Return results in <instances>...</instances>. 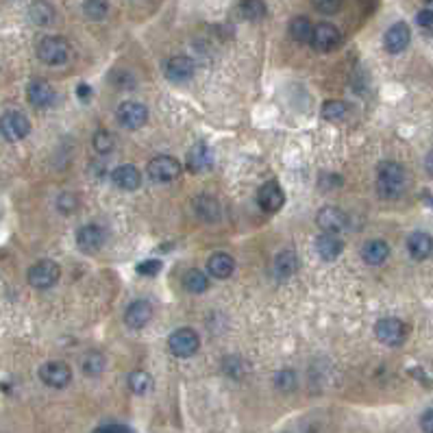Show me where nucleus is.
Listing matches in <instances>:
<instances>
[{
  "label": "nucleus",
  "instance_id": "f257e3e1",
  "mask_svg": "<svg viewBox=\"0 0 433 433\" xmlns=\"http://www.w3.org/2000/svg\"><path fill=\"white\" fill-rule=\"evenodd\" d=\"M407 170L396 162H381L377 168V194L383 200L401 198L407 190Z\"/></svg>",
  "mask_w": 433,
  "mask_h": 433
},
{
  "label": "nucleus",
  "instance_id": "f03ea898",
  "mask_svg": "<svg viewBox=\"0 0 433 433\" xmlns=\"http://www.w3.org/2000/svg\"><path fill=\"white\" fill-rule=\"evenodd\" d=\"M37 57L46 65H63L70 59V46L63 37L49 35L37 44Z\"/></svg>",
  "mask_w": 433,
  "mask_h": 433
},
{
  "label": "nucleus",
  "instance_id": "7ed1b4c3",
  "mask_svg": "<svg viewBox=\"0 0 433 433\" xmlns=\"http://www.w3.org/2000/svg\"><path fill=\"white\" fill-rule=\"evenodd\" d=\"M200 349V337L194 329L190 327H183V329H176L170 333L168 337V351L179 357V359H186V357H192L196 355Z\"/></svg>",
  "mask_w": 433,
  "mask_h": 433
},
{
  "label": "nucleus",
  "instance_id": "20e7f679",
  "mask_svg": "<svg viewBox=\"0 0 433 433\" xmlns=\"http://www.w3.org/2000/svg\"><path fill=\"white\" fill-rule=\"evenodd\" d=\"M59 277H61V268L53 259H41V261L33 264L29 268V272H27V281L35 290H49V287H53L59 281Z\"/></svg>",
  "mask_w": 433,
  "mask_h": 433
},
{
  "label": "nucleus",
  "instance_id": "39448f33",
  "mask_svg": "<svg viewBox=\"0 0 433 433\" xmlns=\"http://www.w3.org/2000/svg\"><path fill=\"white\" fill-rule=\"evenodd\" d=\"M148 176L157 183H170V181L179 179L181 172H183V166H181L179 159L170 157V155H157L155 159L148 162Z\"/></svg>",
  "mask_w": 433,
  "mask_h": 433
},
{
  "label": "nucleus",
  "instance_id": "423d86ee",
  "mask_svg": "<svg viewBox=\"0 0 433 433\" xmlns=\"http://www.w3.org/2000/svg\"><path fill=\"white\" fill-rule=\"evenodd\" d=\"M407 333H409L407 325L399 321V318H381L375 325V335L385 347H401L407 340Z\"/></svg>",
  "mask_w": 433,
  "mask_h": 433
},
{
  "label": "nucleus",
  "instance_id": "0eeeda50",
  "mask_svg": "<svg viewBox=\"0 0 433 433\" xmlns=\"http://www.w3.org/2000/svg\"><path fill=\"white\" fill-rule=\"evenodd\" d=\"M31 131V122L25 113L20 111H7L3 118H0V133L7 142H20L25 140Z\"/></svg>",
  "mask_w": 433,
  "mask_h": 433
},
{
  "label": "nucleus",
  "instance_id": "6e6552de",
  "mask_svg": "<svg viewBox=\"0 0 433 433\" xmlns=\"http://www.w3.org/2000/svg\"><path fill=\"white\" fill-rule=\"evenodd\" d=\"M342 41V33L337 27H333L331 22H321V25H316L314 31H311V49L318 51V53H331L340 46Z\"/></svg>",
  "mask_w": 433,
  "mask_h": 433
},
{
  "label": "nucleus",
  "instance_id": "1a4fd4ad",
  "mask_svg": "<svg viewBox=\"0 0 433 433\" xmlns=\"http://www.w3.org/2000/svg\"><path fill=\"white\" fill-rule=\"evenodd\" d=\"M39 379L41 383H46L49 387H55V390H61V387L70 385L72 381V368L67 366L65 361H46L39 368Z\"/></svg>",
  "mask_w": 433,
  "mask_h": 433
},
{
  "label": "nucleus",
  "instance_id": "9d476101",
  "mask_svg": "<svg viewBox=\"0 0 433 433\" xmlns=\"http://www.w3.org/2000/svg\"><path fill=\"white\" fill-rule=\"evenodd\" d=\"M194 72H196V65L186 55H174L164 65V75L172 83H186L194 77Z\"/></svg>",
  "mask_w": 433,
  "mask_h": 433
},
{
  "label": "nucleus",
  "instance_id": "9b49d317",
  "mask_svg": "<svg viewBox=\"0 0 433 433\" xmlns=\"http://www.w3.org/2000/svg\"><path fill=\"white\" fill-rule=\"evenodd\" d=\"M116 118L124 129H142L148 120V109L142 103H122L116 111Z\"/></svg>",
  "mask_w": 433,
  "mask_h": 433
},
{
  "label": "nucleus",
  "instance_id": "f8f14e48",
  "mask_svg": "<svg viewBox=\"0 0 433 433\" xmlns=\"http://www.w3.org/2000/svg\"><path fill=\"white\" fill-rule=\"evenodd\" d=\"M409 41H412V31H409L405 22H396V25H392L383 35V46L390 55L403 53L409 46Z\"/></svg>",
  "mask_w": 433,
  "mask_h": 433
},
{
  "label": "nucleus",
  "instance_id": "ddd939ff",
  "mask_svg": "<svg viewBox=\"0 0 433 433\" xmlns=\"http://www.w3.org/2000/svg\"><path fill=\"white\" fill-rule=\"evenodd\" d=\"M257 202L259 207L268 214H275L279 212L283 205H285V194L281 190V186L277 183V181H268V183H264L257 192Z\"/></svg>",
  "mask_w": 433,
  "mask_h": 433
},
{
  "label": "nucleus",
  "instance_id": "4468645a",
  "mask_svg": "<svg viewBox=\"0 0 433 433\" xmlns=\"http://www.w3.org/2000/svg\"><path fill=\"white\" fill-rule=\"evenodd\" d=\"M316 224H318V229H323V233L337 235L340 231L347 229L349 218H347L344 212L337 209V207H323L316 216Z\"/></svg>",
  "mask_w": 433,
  "mask_h": 433
},
{
  "label": "nucleus",
  "instance_id": "2eb2a0df",
  "mask_svg": "<svg viewBox=\"0 0 433 433\" xmlns=\"http://www.w3.org/2000/svg\"><path fill=\"white\" fill-rule=\"evenodd\" d=\"M107 240V233L98 224H85L77 231V244L83 253H98Z\"/></svg>",
  "mask_w": 433,
  "mask_h": 433
},
{
  "label": "nucleus",
  "instance_id": "dca6fc26",
  "mask_svg": "<svg viewBox=\"0 0 433 433\" xmlns=\"http://www.w3.org/2000/svg\"><path fill=\"white\" fill-rule=\"evenodd\" d=\"M27 98L33 107L37 109H49L55 105V89L51 83L46 81H31L29 87H27Z\"/></svg>",
  "mask_w": 433,
  "mask_h": 433
},
{
  "label": "nucleus",
  "instance_id": "f3484780",
  "mask_svg": "<svg viewBox=\"0 0 433 433\" xmlns=\"http://www.w3.org/2000/svg\"><path fill=\"white\" fill-rule=\"evenodd\" d=\"M153 318V307L148 301H133L124 311V323L129 329H144Z\"/></svg>",
  "mask_w": 433,
  "mask_h": 433
},
{
  "label": "nucleus",
  "instance_id": "a211bd4d",
  "mask_svg": "<svg viewBox=\"0 0 433 433\" xmlns=\"http://www.w3.org/2000/svg\"><path fill=\"white\" fill-rule=\"evenodd\" d=\"M296 270H299V257H296L294 250H281L272 259V277L277 281H287Z\"/></svg>",
  "mask_w": 433,
  "mask_h": 433
},
{
  "label": "nucleus",
  "instance_id": "6ab92c4d",
  "mask_svg": "<svg viewBox=\"0 0 433 433\" xmlns=\"http://www.w3.org/2000/svg\"><path fill=\"white\" fill-rule=\"evenodd\" d=\"M407 253L412 259L422 261L433 253V238L425 231H414L407 238Z\"/></svg>",
  "mask_w": 433,
  "mask_h": 433
},
{
  "label": "nucleus",
  "instance_id": "aec40b11",
  "mask_svg": "<svg viewBox=\"0 0 433 433\" xmlns=\"http://www.w3.org/2000/svg\"><path fill=\"white\" fill-rule=\"evenodd\" d=\"M214 166V153L205 142H196L188 153V168L192 172H205Z\"/></svg>",
  "mask_w": 433,
  "mask_h": 433
},
{
  "label": "nucleus",
  "instance_id": "412c9836",
  "mask_svg": "<svg viewBox=\"0 0 433 433\" xmlns=\"http://www.w3.org/2000/svg\"><path fill=\"white\" fill-rule=\"evenodd\" d=\"M111 179H113V183H116V186H118L120 190H124V192H133V190H138V188L142 186V174H140V170L135 168V166H129V164H124V166H120V168L113 170Z\"/></svg>",
  "mask_w": 433,
  "mask_h": 433
},
{
  "label": "nucleus",
  "instance_id": "4be33fe9",
  "mask_svg": "<svg viewBox=\"0 0 433 433\" xmlns=\"http://www.w3.org/2000/svg\"><path fill=\"white\" fill-rule=\"evenodd\" d=\"M235 270V259L229 255V253H214L209 259H207V272L214 277V279H229Z\"/></svg>",
  "mask_w": 433,
  "mask_h": 433
},
{
  "label": "nucleus",
  "instance_id": "5701e85b",
  "mask_svg": "<svg viewBox=\"0 0 433 433\" xmlns=\"http://www.w3.org/2000/svg\"><path fill=\"white\" fill-rule=\"evenodd\" d=\"M316 250H318V255H321V259L335 261L342 255V250H344V244H342V240L333 233H321L316 240Z\"/></svg>",
  "mask_w": 433,
  "mask_h": 433
},
{
  "label": "nucleus",
  "instance_id": "b1692460",
  "mask_svg": "<svg viewBox=\"0 0 433 433\" xmlns=\"http://www.w3.org/2000/svg\"><path fill=\"white\" fill-rule=\"evenodd\" d=\"M387 257H390V246L385 240H368L361 246V259L368 266H381Z\"/></svg>",
  "mask_w": 433,
  "mask_h": 433
},
{
  "label": "nucleus",
  "instance_id": "393cba45",
  "mask_svg": "<svg viewBox=\"0 0 433 433\" xmlns=\"http://www.w3.org/2000/svg\"><path fill=\"white\" fill-rule=\"evenodd\" d=\"M194 212L198 218H202L205 222H216L220 220L222 212H220V202L209 196V194H198L194 198Z\"/></svg>",
  "mask_w": 433,
  "mask_h": 433
},
{
  "label": "nucleus",
  "instance_id": "a878e982",
  "mask_svg": "<svg viewBox=\"0 0 433 433\" xmlns=\"http://www.w3.org/2000/svg\"><path fill=\"white\" fill-rule=\"evenodd\" d=\"M105 366H107V359H105V355L98 353V351H89V353H85L83 359H81V370H83V375L92 377V379H94V377H101L103 370H105Z\"/></svg>",
  "mask_w": 433,
  "mask_h": 433
},
{
  "label": "nucleus",
  "instance_id": "bb28decb",
  "mask_svg": "<svg viewBox=\"0 0 433 433\" xmlns=\"http://www.w3.org/2000/svg\"><path fill=\"white\" fill-rule=\"evenodd\" d=\"M29 18L37 27H49L55 22V9L49 3H44V0H37V3H33L29 9Z\"/></svg>",
  "mask_w": 433,
  "mask_h": 433
},
{
  "label": "nucleus",
  "instance_id": "cd10ccee",
  "mask_svg": "<svg viewBox=\"0 0 433 433\" xmlns=\"http://www.w3.org/2000/svg\"><path fill=\"white\" fill-rule=\"evenodd\" d=\"M183 287L192 294H202V292H207V287H209V279L202 270L192 268L183 275Z\"/></svg>",
  "mask_w": 433,
  "mask_h": 433
},
{
  "label": "nucleus",
  "instance_id": "c85d7f7f",
  "mask_svg": "<svg viewBox=\"0 0 433 433\" xmlns=\"http://www.w3.org/2000/svg\"><path fill=\"white\" fill-rule=\"evenodd\" d=\"M311 22L305 18V15H296L292 22H290V35L294 41H299V44H307L311 39Z\"/></svg>",
  "mask_w": 433,
  "mask_h": 433
},
{
  "label": "nucleus",
  "instance_id": "c756f323",
  "mask_svg": "<svg viewBox=\"0 0 433 433\" xmlns=\"http://www.w3.org/2000/svg\"><path fill=\"white\" fill-rule=\"evenodd\" d=\"M266 3L264 0H242L238 5V13L242 20H261L266 15Z\"/></svg>",
  "mask_w": 433,
  "mask_h": 433
},
{
  "label": "nucleus",
  "instance_id": "7c9ffc66",
  "mask_svg": "<svg viewBox=\"0 0 433 433\" xmlns=\"http://www.w3.org/2000/svg\"><path fill=\"white\" fill-rule=\"evenodd\" d=\"M323 118L329 120V122H340V120H344L349 116V105L347 103H342V101H327L323 105Z\"/></svg>",
  "mask_w": 433,
  "mask_h": 433
},
{
  "label": "nucleus",
  "instance_id": "2f4dec72",
  "mask_svg": "<svg viewBox=\"0 0 433 433\" xmlns=\"http://www.w3.org/2000/svg\"><path fill=\"white\" fill-rule=\"evenodd\" d=\"M129 387L133 394H146L153 390V377L144 370H135L129 375Z\"/></svg>",
  "mask_w": 433,
  "mask_h": 433
},
{
  "label": "nucleus",
  "instance_id": "473e14b6",
  "mask_svg": "<svg viewBox=\"0 0 433 433\" xmlns=\"http://www.w3.org/2000/svg\"><path fill=\"white\" fill-rule=\"evenodd\" d=\"M83 13L89 18V20H105L107 13H109V3L107 0H85L83 3Z\"/></svg>",
  "mask_w": 433,
  "mask_h": 433
},
{
  "label": "nucleus",
  "instance_id": "72a5a7b5",
  "mask_svg": "<svg viewBox=\"0 0 433 433\" xmlns=\"http://www.w3.org/2000/svg\"><path fill=\"white\" fill-rule=\"evenodd\" d=\"M92 142H94V150H96L98 155H109V153L113 150V146H116V140H113V135H111L109 131H105V129H98V131L94 133Z\"/></svg>",
  "mask_w": 433,
  "mask_h": 433
},
{
  "label": "nucleus",
  "instance_id": "f704fd0d",
  "mask_svg": "<svg viewBox=\"0 0 433 433\" xmlns=\"http://www.w3.org/2000/svg\"><path fill=\"white\" fill-rule=\"evenodd\" d=\"M275 385L279 387L281 392H294L296 385H299V377H296L294 370L290 368H283L275 375Z\"/></svg>",
  "mask_w": 433,
  "mask_h": 433
},
{
  "label": "nucleus",
  "instance_id": "c9c22d12",
  "mask_svg": "<svg viewBox=\"0 0 433 433\" xmlns=\"http://www.w3.org/2000/svg\"><path fill=\"white\" fill-rule=\"evenodd\" d=\"M57 207L61 214H75L77 207H79V198L70 192H63L59 198H57Z\"/></svg>",
  "mask_w": 433,
  "mask_h": 433
},
{
  "label": "nucleus",
  "instance_id": "e433bc0d",
  "mask_svg": "<svg viewBox=\"0 0 433 433\" xmlns=\"http://www.w3.org/2000/svg\"><path fill=\"white\" fill-rule=\"evenodd\" d=\"M311 5L325 13V15H331V13H337L340 7H342V0H311Z\"/></svg>",
  "mask_w": 433,
  "mask_h": 433
},
{
  "label": "nucleus",
  "instance_id": "4c0bfd02",
  "mask_svg": "<svg viewBox=\"0 0 433 433\" xmlns=\"http://www.w3.org/2000/svg\"><path fill=\"white\" fill-rule=\"evenodd\" d=\"M111 81L116 83V85H118L120 89H131V87L135 85V79H133V77H131V75H129L127 70H118L116 75L111 77Z\"/></svg>",
  "mask_w": 433,
  "mask_h": 433
},
{
  "label": "nucleus",
  "instance_id": "58836bf2",
  "mask_svg": "<svg viewBox=\"0 0 433 433\" xmlns=\"http://www.w3.org/2000/svg\"><path fill=\"white\" fill-rule=\"evenodd\" d=\"M416 25L420 29H433V11L431 9H420L416 13Z\"/></svg>",
  "mask_w": 433,
  "mask_h": 433
},
{
  "label": "nucleus",
  "instance_id": "ea45409f",
  "mask_svg": "<svg viewBox=\"0 0 433 433\" xmlns=\"http://www.w3.org/2000/svg\"><path fill=\"white\" fill-rule=\"evenodd\" d=\"M159 270H162V264H159L157 259L142 261V264L138 266V272H140V275H146V277H148V275H150V277H153V275H157Z\"/></svg>",
  "mask_w": 433,
  "mask_h": 433
},
{
  "label": "nucleus",
  "instance_id": "a19ab883",
  "mask_svg": "<svg viewBox=\"0 0 433 433\" xmlns=\"http://www.w3.org/2000/svg\"><path fill=\"white\" fill-rule=\"evenodd\" d=\"M94 433H133V431L124 425H103Z\"/></svg>",
  "mask_w": 433,
  "mask_h": 433
},
{
  "label": "nucleus",
  "instance_id": "79ce46f5",
  "mask_svg": "<svg viewBox=\"0 0 433 433\" xmlns=\"http://www.w3.org/2000/svg\"><path fill=\"white\" fill-rule=\"evenodd\" d=\"M420 429H422L425 433H433V407L427 409V412L420 416Z\"/></svg>",
  "mask_w": 433,
  "mask_h": 433
},
{
  "label": "nucleus",
  "instance_id": "37998d69",
  "mask_svg": "<svg viewBox=\"0 0 433 433\" xmlns=\"http://www.w3.org/2000/svg\"><path fill=\"white\" fill-rule=\"evenodd\" d=\"M425 170H427L429 176H433V150L425 157Z\"/></svg>",
  "mask_w": 433,
  "mask_h": 433
},
{
  "label": "nucleus",
  "instance_id": "c03bdc74",
  "mask_svg": "<svg viewBox=\"0 0 433 433\" xmlns=\"http://www.w3.org/2000/svg\"><path fill=\"white\" fill-rule=\"evenodd\" d=\"M77 94H79V98H87V96H89V87H87V85H79V92H77Z\"/></svg>",
  "mask_w": 433,
  "mask_h": 433
},
{
  "label": "nucleus",
  "instance_id": "a18cd8bd",
  "mask_svg": "<svg viewBox=\"0 0 433 433\" xmlns=\"http://www.w3.org/2000/svg\"><path fill=\"white\" fill-rule=\"evenodd\" d=\"M425 9H431V11H433V0H425Z\"/></svg>",
  "mask_w": 433,
  "mask_h": 433
},
{
  "label": "nucleus",
  "instance_id": "49530a36",
  "mask_svg": "<svg viewBox=\"0 0 433 433\" xmlns=\"http://www.w3.org/2000/svg\"><path fill=\"white\" fill-rule=\"evenodd\" d=\"M427 200H429V202H431V205H433V198H431V196H429V198H427Z\"/></svg>",
  "mask_w": 433,
  "mask_h": 433
}]
</instances>
